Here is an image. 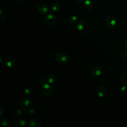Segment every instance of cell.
I'll list each match as a JSON object with an SVG mask.
<instances>
[{"instance_id": "obj_1", "label": "cell", "mask_w": 127, "mask_h": 127, "mask_svg": "<svg viewBox=\"0 0 127 127\" xmlns=\"http://www.w3.org/2000/svg\"><path fill=\"white\" fill-rule=\"evenodd\" d=\"M32 105V100L28 97H25L22 98L20 102V108L23 111H26L31 108Z\"/></svg>"}, {"instance_id": "obj_2", "label": "cell", "mask_w": 127, "mask_h": 127, "mask_svg": "<svg viewBox=\"0 0 127 127\" xmlns=\"http://www.w3.org/2000/svg\"><path fill=\"white\" fill-rule=\"evenodd\" d=\"M55 59L57 63L60 65H65L68 62V57L63 52L57 53L55 55Z\"/></svg>"}, {"instance_id": "obj_3", "label": "cell", "mask_w": 127, "mask_h": 127, "mask_svg": "<svg viewBox=\"0 0 127 127\" xmlns=\"http://www.w3.org/2000/svg\"><path fill=\"white\" fill-rule=\"evenodd\" d=\"M77 28L78 32L82 35L85 34L88 29V25L87 22L84 20H80L78 22Z\"/></svg>"}, {"instance_id": "obj_4", "label": "cell", "mask_w": 127, "mask_h": 127, "mask_svg": "<svg viewBox=\"0 0 127 127\" xmlns=\"http://www.w3.org/2000/svg\"><path fill=\"white\" fill-rule=\"evenodd\" d=\"M57 18L53 13L47 14L45 18V21L46 24L49 26H54L57 23Z\"/></svg>"}, {"instance_id": "obj_5", "label": "cell", "mask_w": 127, "mask_h": 127, "mask_svg": "<svg viewBox=\"0 0 127 127\" xmlns=\"http://www.w3.org/2000/svg\"><path fill=\"white\" fill-rule=\"evenodd\" d=\"M105 24L108 28H114L117 24L116 17L114 15L111 14L107 15L105 18Z\"/></svg>"}, {"instance_id": "obj_6", "label": "cell", "mask_w": 127, "mask_h": 127, "mask_svg": "<svg viewBox=\"0 0 127 127\" xmlns=\"http://www.w3.org/2000/svg\"><path fill=\"white\" fill-rule=\"evenodd\" d=\"M103 69L100 65H95L91 67L90 70V74L93 77L100 76L103 73Z\"/></svg>"}, {"instance_id": "obj_7", "label": "cell", "mask_w": 127, "mask_h": 127, "mask_svg": "<svg viewBox=\"0 0 127 127\" xmlns=\"http://www.w3.org/2000/svg\"><path fill=\"white\" fill-rule=\"evenodd\" d=\"M41 91L44 95L48 97L52 95L53 92V89L50 84L46 83L42 86Z\"/></svg>"}, {"instance_id": "obj_8", "label": "cell", "mask_w": 127, "mask_h": 127, "mask_svg": "<svg viewBox=\"0 0 127 127\" xmlns=\"http://www.w3.org/2000/svg\"><path fill=\"white\" fill-rule=\"evenodd\" d=\"M37 10L39 13L42 15H45L49 12V7L47 4L44 2H41L38 5Z\"/></svg>"}, {"instance_id": "obj_9", "label": "cell", "mask_w": 127, "mask_h": 127, "mask_svg": "<svg viewBox=\"0 0 127 127\" xmlns=\"http://www.w3.org/2000/svg\"><path fill=\"white\" fill-rule=\"evenodd\" d=\"M4 64L7 67H12L15 65L16 60L13 57H8L4 60Z\"/></svg>"}, {"instance_id": "obj_10", "label": "cell", "mask_w": 127, "mask_h": 127, "mask_svg": "<svg viewBox=\"0 0 127 127\" xmlns=\"http://www.w3.org/2000/svg\"><path fill=\"white\" fill-rule=\"evenodd\" d=\"M107 88L104 85H100L98 86L96 90V93L99 97L102 98L104 97L107 93Z\"/></svg>"}, {"instance_id": "obj_11", "label": "cell", "mask_w": 127, "mask_h": 127, "mask_svg": "<svg viewBox=\"0 0 127 127\" xmlns=\"http://www.w3.org/2000/svg\"><path fill=\"white\" fill-rule=\"evenodd\" d=\"M46 80L47 83L49 84H53L56 81V77L53 74H50L47 75L46 77Z\"/></svg>"}, {"instance_id": "obj_12", "label": "cell", "mask_w": 127, "mask_h": 127, "mask_svg": "<svg viewBox=\"0 0 127 127\" xmlns=\"http://www.w3.org/2000/svg\"><path fill=\"white\" fill-rule=\"evenodd\" d=\"M27 126V122L22 119H18L16 120L14 124V127H24Z\"/></svg>"}, {"instance_id": "obj_13", "label": "cell", "mask_w": 127, "mask_h": 127, "mask_svg": "<svg viewBox=\"0 0 127 127\" xmlns=\"http://www.w3.org/2000/svg\"><path fill=\"white\" fill-rule=\"evenodd\" d=\"M29 126L31 127H41V124L38 120L34 119L30 121Z\"/></svg>"}, {"instance_id": "obj_14", "label": "cell", "mask_w": 127, "mask_h": 127, "mask_svg": "<svg viewBox=\"0 0 127 127\" xmlns=\"http://www.w3.org/2000/svg\"><path fill=\"white\" fill-rule=\"evenodd\" d=\"M83 6L86 10H90L93 7V4L90 0H85L83 2Z\"/></svg>"}, {"instance_id": "obj_15", "label": "cell", "mask_w": 127, "mask_h": 127, "mask_svg": "<svg viewBox=\"0 0 127 127\" xmlns=\"http://www.w3.org/2000/svg\"><path fill=\"white\" fill-rule=\"evenodd\" d=\"M67 21L69 24H74L79 21V18L76 15H70L67 18Z\"/></svg>"}, {"instance_id": "obj_16", "label": "cell", "mask_w": 127, "mask_h": 127, "mask_svg": "<svg viewBox=\"0 0 127 127\" xmlns=\"http://www.w3.org/2000/svg\"><path fill=\"white\" fill-rule=\"evenodd\" d=\"M0 125L1 127H9L10 125V122L8 119L6 118H2L0 120Z\"/></svg>"}, {"instance_id": "obj_17", "label": "cell", "mask_w": 127, "mask_h": 127, "mask_svg": "<svg viewBox=\"0 0 127 127\" xmlns=\"http://www.w3.org/2000/svg\"><path fill=\"white\" fill-rule=\"evenodd\" d=\"M120 80L124 85H127V72H124L121 74Z\"/></svg>"}, {"instance_id": "obj_18", "label": "cell", "mask_w": 127, "mask_h": 127, "mask_svg": "<svg viewBox=\"0 0 127 127\" xmlns=\"http://www.w3.org/2000/svg\"><path fill=\"white\" fill-rule=\"evenodd\" d=\"M60 8H61V5H60V3H58V2H55V3H54L52 4V6H51L52 10L53 12H57V11H58L60 9Z\"/></svg>"}, {"instance_id": "obj_19", "label": "cell", "mask_w": 127, "mask_h": 127, "mask_svg": "<svg viewBox=\"0 0 127 127\" xmlns=\"http://www.w3.org/2000/svg\"><path fill=\"white\" fill-rule=\"evenodd\" d=\"M22 111H23L21 109V110H20V109L16 110L14 112V116L15 117L17 118H19L21 117L22 116V115H23V112Z\"/></svg>"}, {"instance_id": "obj_20", "label": "cell", "mask_w": 127, "mask_h": 127, "mask_svg": "<svg viewBox=\"0 0 127 127\" xmlns=\"http://www.w3.org/2000/svg\"><path fill=\"white\" fill-rule=\"evenodd\" d=\"M24 94H25V95H26V96H30L32 93V89L30 87H26L24 89Z\"/></svg>"}, {"instance_id": "obj_21", "label": "cell", "mask_w": 127, "mask_h": 127, "mask_svg": "<svg viewBox=\"0 0 127 127\" xmlns=\"http://www.w3.org/2000/svg\"><path fill=\"white\" fill-rule=\"evenodd\" d=\"M6 15L5 11L2 9H0V21H4L6 18Z\"/></svg>"}, {"instance_id": "obj_22", "label": "cell", "mask_w": 127, "mask_h": 127, "mask_svg": "<svg viewBox=\"0 0 127 127\" xmlns=\"http://www.w3.org/2000/svg\"><path fill=\"white\" fill-rule=\"evenodd\" d=\"M121 56L124 60L127 61V50H123L121 52Z\"/></svg>"}, {"instance_id": "obj_23", "label": "cell", "mask_w": 127, "mask_h": 127, "mask_svg": "<svg viewBox=\"0 0 127 127\" xmlns=\"http://www.w3.org/2000/svg\"><path fill=\"white\" fill-rule=\"evenodd\" d=\"M37 114V111L36 110L34 109V108H32L29 110L28 111V114L31 117H34Z\"/></svg>"}, {"instance_id": "obj_24", "label": "cell", "mask_w": 127, "mask_h": 127, "mask_svg": "<svg viewBox=\"0 0 127 127\" xmlns=\"http://www.w3.org/2000/svg\"><path fill=\"white\" fill-rule=\"evenodd\" d=\"M121 91L123 94L127 93V85H124L121 88Z\"/></svg>"}, {"instance_id": "obj_25", "label": "cell", "mask_w": 127, "mask_h": 127, "mask_svg": "<svg viewBox=\"0 0 127 127\" xmlns=\"http://www.w3.org/2000/svg\"><path fill=\"white\" fill-rule=\"evenodd\" d=\"M46 82H46V79H45L44 78H42V77H41V78H40L39 79V80H38V83L40 84V85H43L44 84H45V83H46Z\"/></svg>"}, {"instance_id": "obj_26", "label": "cell", "mask_w": 127, "mask_h": 127, "mask_svg": "<svg viewBox=\"0 0 127 127\" xmlns=\"http://www.w3.org/2000/svg\"><path fill=\"white\" fill-rule=\"evenodd\" d=\"M4 114V109L1 105H0V117H2Z\"/></svg>"}, {"instance_id": "obj_27", "label": "cell", "mask_w": 127, "mask_h": 127, "mask_svg": "<svg viewBox=\"0 0 127 127\" xmlns=\"http://www.w3.org/2000/svg\"><path fill=\"white\" fill-rule=\"evenodd\" d=\"M3 61H4V59L3 58L2 56H0V63L1 64L2 63Z\"/></svg>"}, {"instance_id": "obj_28", "label": "cell", "mask_w": 127, "mask_h": 127, "mask_svg": "<svg viewBox=\"0 0 127 127\" xmlns=\"http://www.w3.org/2000/svg\"><path fill=\"white\" fill-rule=\"evenodd\" d=\"M124 47L127 49V39L124 42Z\"/></svg>"}, {"instance_id": "obj_29", "label": "cell", "mask_w": 127, "mask_h": 127, "mask_svg": "<svg viewBox=\"0 0 127 127\" xmlns=\"http://www.w3.org/2000/svg\"><path fill=\"white\" fill-rule=\"evenodd\" d=\"M24 0H14V1L17 2V3H20V2H21L23 1Z\"/></svg>"}, {"instance_id": "obj_30", "label": "cell", "mask_w": 127, "mask_h": 127, "mask_svg": "<svg viewBox=\"0 0 127 127\" xmlns=\"http://www.w3.org/2000/svg\"><path fill=\"white\" fill-rule=\"evenodd\" d=\"M77 0L78 2H79L80 3H82V2L83 3L84 1H85V0Z\"/></svg>"}, {"instance_id": "obj_31", "label": "cell", "mask_w": 127, "mask_h": 127, "mask_svg": "<svg viewBox=\"0 0 127 127\" xmlns=\"http://www.w3.org/2000/svg\"><path fill=\"white\" fill-rule=\"evenodd\" d=\"M54 127V126H52V125H48V126H47L46 127Z\"/></svg>"}]
</instances>
